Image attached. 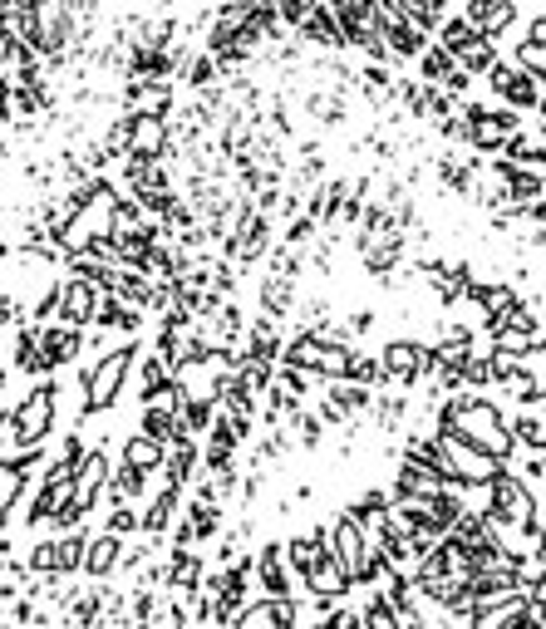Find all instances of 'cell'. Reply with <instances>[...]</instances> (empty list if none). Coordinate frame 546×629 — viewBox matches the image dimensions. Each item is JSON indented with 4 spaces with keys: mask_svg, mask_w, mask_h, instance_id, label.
I'll return each instance as SVG.
<instances>
[{
    "mask_svg": "<svg viewBox=\"0 0 546 629\" xmlns=\"http://www.w3.org/2000/svg\"><path fill=\"white\" fill-rule=\"evenodd\" d=\"M138 354H143V340H138V335H123L119 344H109V349L79 374V413H74L79 428L119 408L123 389H128V379H133Z\"/></svg>",
    "mask_w": 546,
    "mask_h": 629,
    "instance_id": "6da1fadb",
    "label": "cell"
},
{
    "mask_svg": "<svg viewBox=\"0 0 546 629\" xmlns=\"http://www.w3.org/2000/svg\"><path fill=\"white\" fill-rule=\"evenodd\" d=\"M55 423H60V379H55V374H35V384L15 403L20 443H25V448L50 443V438H55Z\"/></svg>",
    "mask_w": 546,
    "mask_h": 629,
    "instance_id": "7a4b0ae2",
    "label": "cell"
},
{
    "mask_svg": "<svg viewBox=\"0 0 546 629\" xmlns=\"http://www.w3.org/2000/svg\"><path fill=\"white\" fill-rule=\"evenodd\" d=\"M251 571H256V590H261V595H281V600H301L305 595V575L291 566L281 536L256 541V551H251Z\"/></svg>",
    "mask_w": 546,
    "mask_h": 629,
    "instance_id": "3957f363",
    "label": "cell"
},
{
    "mask_svg": "<svg viewBox=\"0 0 546 629\" xmlns=\"http://www.w3.org/2000/svg\"><path fill=\"white\" fill-rule=\"evenodd\" d=\"M492 487V507L487 512L497 516V521H507V526H532V521H542V507H537V487H527L517 472H507V467H497V477L487 482Z\"/></svg>",
    "mask_w": 546,
    "mask_h": 629,
    "instance_id": "277c9868",
    "label": "cell"
},
{
    "mask_svg": "<svg viewBox=\"0 0 546 629\" xmlns=\"http://www.w3.org/2000/svg\"><path fill=\"white\" fill-rule=\"evenodd\" d=\"M433 438H438V458H443V472H448V477H463V482H492V477H497L502 458L473 448V443L458 438V433H433Z\"/></svg>",
    "mask_w": 546,
    "mask_h": 629,
    "instance_id": "5b68a950",
    "label": "cell"
},
{
    "mask_svg": "<svg viewBox=\"0 0 546 629\" xmlns=\"http://www.w3.org/2000/svg\"><path fill=\"white\" fill-rule=\"evenodd\" d=\"M119 104L123 114H153V118H173L178 94L168 79H148V74H123L119 84Z\"/></svg>",
    "mask_w": 546,
    "mask_h": 629,
    "instance_id": "8992f818",
    "label": "cell"
},
{
    "mask_svg": "<svg viewBox=\"0 0 546 629\" xmlns=\"http://www.w3.org/2000/svg\"><path fill=\"white\" fill-rule=\"evenodd\" d=\"M379 364H384V379L399 384V389H414L424 379L428 364V344L414 340V335H394V340L379 344Z\"/></svg>",
    "mask_w": 546,
    "mask_h": 629,
    "instance_id": "52a82bcc",
    "label": "cell"
},
{
    "mask_svg": "<svg viewBox=\"0 0 546 629\" xmlns=\"http://www.w3.org/2000/svg\"><path fill=\"white\" fill-rule=\"evenodd\" d=\"M109 467H114V453H109V443H89L79 462H74V502L84 507V512H94L99 502H104V482H109Z\"/></svg>",
    "mask_w": 546,
    "mask_h": 629,
    "instance_id": "ba28073f",
    "label": "cell"
},
{
    "mask_svg": "<svg viewBox=\"0 0 546 629\" xmlns=\"http://www.w3.org/2000/svg\"><path fill=\"white\" fill-rule=\"evenodd\" d=\"M35 344H40V374H60V369H69L79 359L84 330L69 325V320H50V325H40Z\"/></svg>",
    "mask_w": 546,
    "mask_h": 629,
    "instance_id": "9c48e42d",
    "label": "cell"
},
{
    "mask_svg": "<svg viewBox=\"0 0 546 629\" xmlns=\"http://www.w3.org/2000/svg\"><path fill=\"white\" fill-rule=\"evenodd\" d=\"M458 5H463V20L483 40H507L522 20V5H512V0H458Z\"/></svg>",
    "mask_w": 546,
    "mask_h": 629,
    "instance_id": "30bf717a",
    "label": "cell"
},
{
    "mask_svg": "<svg viewBox=\"0 0 546 629\" xmlns=\"http://www.w3.org/2000/svg\"><path fill=\"white\" fill-rule=\"evenodd\" d=\"M123 153H143V158H178L168 118L128 114V148H123Z\"/></svg>",
    "mask_w": 546,
    "mask_h": 629,
    "instance_id": "8fae6325",
    "label": "cell"
},
{
    "mask_svg": "<svg viewBox=\"0 0 546 629\" xmlns=\"http://www.w3.org/2000/svg\"><path fill=\"white\" fill-rule=\"evenodd\" d=\"M232 625L242 629H291L296 625V600H281V595H251Z\"/></svg>",
    "mask_w": 546,
    "mask_h": 629,
    "instance_id": "7c38bea8",
    "label": "cell"
},
{
    "mask_svg": "<svg viewBox=\"0 0 546 629\" xmlns=\"http://www.w3.org/2000/svg\"><path fill=\"white\" fill-rule=\"evenodd\" d=\"M99 295L104 290L94 286V281H84V276H69L64 271L60 276V320H69V325H94V310H99Z\"/></svg>",
    "mask_w": 546,
    "mask_h": 629,
    "instance_id": "4fadbf2b",
    "label": "cell"
},
{
    "mask_svg": "<svg viewBox=\"0 0 546 629\" xmlns=\"http://www.w3.org/2000/svg\"><path fill=\"white\" fill-rule=\"evenodd\" d=\"M305 595H315V600H330V605H335V600H350V595H355V580H350V571H345V566L325 551V556L305 571Z\"/></svg>",
    "mask_w": 546,
    "mask_h": 629,
    "instance_id": "5bb4252c",
    "label": "cell"
},
{
    "mask_svg": "<svg viewBox=\"0 0 546 629\" xmlns=\"http://www.w3.org/2000/svg\"><path fill=\"white\" fill-rule=\"evenodd\" d=\"M433 177H438V187H448L453 197H473V187H478V158H468V153H458V148H443V153L433 158Z\"/></svg>",
    "mask_w": 546,
    "mask_h": 629,
    "instance_id": "9a60e30c",
    "label": "cell"
},
{
    "mask_svg": "<svg viewBox=\"0 0 546 629\" xmlns=\"http://www.w3.org/2000/svg\"><path fill=\"white\" fill-rule=\"evenodd\" d=\"M325 541H330V556H335V561L350 571V580H355V566H360V556H364V526L350 512H340L330 526H325Z\"/></svg>",
    "mask_w": 546,
    "mask_h": 629,
    "instance_id": "2e32d148",
    "label": "cell"
},
{
    "mask_svg": "<svg viewBox=\"0 0 546 629\" xmlns=\"http://www.w3.org/2000/svg\"><path fill=\"white\" fill-rule=\"evenodd\" d=\"M119 546H123V536H114V531H89L79 575L84 580H109V575L119 571Z\"/></svg>",
    "mask_w": 546,
    "mask_h": 629,
    "instance_id": "e0dca14e",
    "label": "cell"
},
{
    "mask_svg": "<svg viewBox=\"0 0 546 629\" xmlns=\"http://www.w3.org/2000/svg\"><path fill=\"white\" fill-rule=\"evenodd\" d=\"M202 575H207L202 551H197V546H173V551H168V575H163V590L187 595V590H197V585H202Z\"/></svg>",
    "mask_w": 546,
    "mask_h": 629,
    "instance_id": "ac0fdd59",
    "label": "cell"
},
{
    "mask_svg": "<svg viewBox=\"0 0 546 629\" xmlns=\"http://www.w3.org/2000/svg\"><path fill=\"white\" fill-rule=\"evenodd\" d=\"M492 177L507 187L512 202H527V197H546V172L527 168V163H512V158H497L492 163Z\"/></svg>",
    "mask_w": 546,
    "mask_h": 629,
    "instance_id": "d6986e66",
    "label": "cell"
},
{
    "mask_svg": "<svg viewBox=\"0 0 546 629\" xmlns=\"http://www.w3.org/2000/svg\"><path fill=\"white\" fill-rule=\"evenodd\" d=\"M133 374H138V384H133V379H128V384H133L138 403H153L158 394H163V389H168V384H173V364H168V359H163L158 349H153V354H138Z\"/></svg>",
    "mask_w": 546,
    "mask_h": 629,
    "instance_id": "ffe728a7",
    "label": "cell"
},
{
    "mask_svg": "<svg viewBox=\"0 0 546 629\" xmlns=\"http://www.w3.org/2000/svg\"><path fill=\"white\" fill-rule=\"evenodd\" d=\"M497 99H502V104H512L517 114H527V109H537V99H542V79H537L532 69L512 64V74H507V84L497 89Z\"/></svg>",
    "mask_w": 546,
    "mask_h": 629,
    "instance_id": "44dd1931",
    "label": "cell"
},
{
    "mask_svg": "<svg viewBox=\"0 0 546 629\" xmlns=\"http://www.w3.org/2000/svg\"><path fill=\"white\" fill-rule=\"evenodd\" d=\"M507 428H512L517 448H527V453H546V413L542 408H517V413L507 418Z\"/></svg>",
    "mask_w": 546,
    "mask_h": 629,
    "instance_id": "7402d4cb",
    "label": "cell"
},
{
    "mask_svg": "<svg viewBox=\"0 0 546 629\" xmlns=\"http://www.w3.org/2000/svg\"><path fill=\"white\" fill-rule=\"evenodd\" d=\"M119 462H128V467H158L163 462V443L138 428V433H128L119 443Z\"/></svg>",
    "mask_w": 546,
    "mask_h": 629,
    "instance_id": "603a6c76",
    "label": "cell"
},
{
    "mask_svg": "<svg viewBox=\"0 0 546 629\" xmlns=\"http://www.w3.org/2000/svg\"><path fill=\"white\" fill-rule=\"evenodd\" d=\"M433 40H438L443 50H453V59H458L468 45H478L483 35H478V30H473L463 15H443V20H438V30H433Z\"/></svg>",
    "mask_w": 546,
    "mask_h": 629,
    "instance_id": "cb8c5ba5",
    "label": "cell"
},
{
    "mask_svg": "<svg viewBox=\"0 0 546 629\" xmlns=\"http://www.w3.org/2000/svg\"><path fill=\"white\" fill-rule=\"evenodd\" d=\"M138 487H143V467L114 462L109 482H104V502H138Z\"/></svg>",
    "mask_w": 546,
    "mask_h": 629,
    "instance_id": "d4e9b609",
    "label": "cell"
},
{
    "mask_svg": "<svg viewBox=\"0 0 546 629\" xmlns=\"http://www.w3.org/2000/svg\"><path fill=\"white\" fill-rule=\"evenodd\" d=\"M35 335H40V325L25 320L20 335H15V349H10V369H20V374H40V344H35Z\"/></svg>",
    "mask_w": 546,
    "mask_h": 629,
    "instance_id": "484cf974",
    "label": "cell"
},
{
    "mask_svg": "<svg viewBox=\"0 0 546 629\" xmlns=\"http://www.w3.org/2000/svg\"><path fill=\"white\" fill-rule=\"evenodd\" d=\"M25 502V472L10 458H0V526L10 521V512Z\"/></svg>",
    "mask_w": 546,
    "mask_h": 629,
    "instance_id": "4316f807",
    "label": "cell"
},
{
    "mask_svg": "<svg viewBox=\"0 0 546 629\" xmlns=\"http://www.w3.org/2000/svg\"><path fill=\"white\" fill-rule=\"evenodd\" d=\"M291 433H296V448H305V453H320L330 428L320 423V413H315V408H305V403H301V413L291 418Z\"/></svg>",
    "mask_w": 546,
    "mask_h": 629,
    "instance_id": "83f0119b",
    "label": "cell"
},
{
    "mask_svg": "<svg viewBox=\"0 0 546 629\" xmlns=\"http://www.w3.org/2000/svg\"><path fill=\"white\" fill-rule=\"evenodd\" d=\"M458 59H453V50H443L438 40H428L424 50H419V79H428V84H443V74L453 69Z\"/></svg>",
    "mask_w": 546,
    "mask_h": 629,
    "instance_id": "f1b7e54d",
    "label": "cell"
},
{
    "mask_svg": "<svg viewBox=\"0 0 546 629\" xmlns=\"http://www.w3.org/2000/svg\"><path fill=\"white\" fill-rule=\"evenodd\" d=\"M104 531H114V536H133V531H143V507H138V502H109V521H104Z\"/></svg>",
    "mask_w": 546,
    "mask_h": 629,
    "instance_id": "f546056e",
    "label": "cell"
},
{
    "mask_svg": "<svg viewBox=\"0 0 546 629\" xmlns=\"http://www.w3.org/2000/svg\"><path fill=\"white\" fill-rule=\"evenodd\" d=\"M345 379H360V384H369V389H384V384H389V379H384L379 354H364V349L350 354V374H345Z\"/></svg>",
    "mask_w": 546,
    "mask_h": 629,
    "instance_id": "4dcf8cb0",
    "label": "cell"
},
{
    "mask_svg": "<svg viewBox=\"0 0 546 629\" xmlns=\"http://www.w3.org/2000/svg\"><path fill=\"white\" fill-rule=\"evenodd\" d=\"M320 236V222L310 217V212H296V217H286V236H281V246H291V251H305L310 241Z\"/></svg>",
    "mask_w": 546,
    "mask_h": 629,
    "instance_id": "1f68e13d",
    "label": "cell"
},
{
    "mask_svg": "<svg viewBox=\"0 0 546 629\" xmlns=\"http://www.w3.org/2000/svg\"><path fill=\"white\" fill-rule=\"evenodd\" d=\"M345 512L355 516V521H369V516H384L389 512V487H364L360 497L345 507Z\"/></svg>",
    "mask_w": 546,
    "mask_h": 629,
    "instance_id": "d6a6232c",
    "label": "cell"
},
{
    "mask_svg": "<svg viewBox=\"0 0 546 629\" xmlns=\"http://www.w3.org/2000/svg\"><path fill=\"white\" fill-rule=\"evenodd\" d=\"M487 384H497V374H492V359L473 349V354L463 359V389H487Z\"/></svg>",
    "mask_w": 546,
    "mask_h": 629,
    "instance_id": "836d02e7",
    "label": "cell"
},
{
    "mask_svg": "<svg viewBox=\"0 0 546 629\" xmlns=\"http://www.w3.org/2000/svg\"><path fill=\"white\" fill-rule=\"evenodd\" d=\"M497 59V40H478V45H468L463 55H458V64L473 74V79H483V69Z\"/></svg>",
    "mask_w": 546,
    "mask_h": 629,
    "instance_id": "e575fe53",
    "label": "cell"
},
{
    "mask_svg": "<svg viewBox=\"0 0 546 629\" xmlns=\"http://www.w3.org/2000/svg\"><path fill=\"white\" fill-rule=\"evenodd\" d=\"M25 320V300L15 290H0V330H15Z\"/></svg>",
    "mask_w": 546,
    "mask_h": 629,
    "instance_id": "d590c367",
    "label": "cell"
},
{
    "mask_svg": "<svg viewBox=\"0 0 546 629\" xmlns=\"http://www.w3.org/2000/svg\"><path fill=\"white\" fill-rule=\"evenodd\" d=\"M443 89H448V94H453V99H458V104H463V99H468V94H473V74H468V69H463V64H453V69H448V74H443Z\"/></svg>",
    "mask_w": 546,
    "mask_h": 629,
    "instance_id": "8d00e7d4",
    "label": "cell"
},
{
    "mask_svg": "<svg viewBox=\"0 0 546 629\" xmlns=\"http://www.w3.org/2000/svg\"><path fill=\"white\" fill-rule=\"evenodd\" d=\"M345 325H350V335H355V340H364V335H374V325H379V320H374V310H350V315H345Z\"/></svg>",
    "mask_w": 546,
    "mask_h": 629,
    "instance_id": "74e56055",
    "label": "cell"
},
{
    "mask_svg": "<svg viewBox=\"0 0 546 629\" xmlns=\"http://www.w3.org/2000/svg\"><path fill=\"white\" fill-rule=\"evenodd\" d=\"M527 610H532V625H537V629H546V580H542V585H532V590H527Z\"/></svg>",
    "mask_w": 546,
    "mask_h": 629,
    "instance_id": "f35d334b",
    "label": "cell"
},
{
    "mask_svg": "<svg viewBox=\"0 0 546 629\" xmlns=\"http://www.w3.org/2000/svg\"><path fill=\"white\" fill-rule=\"evenodd\" d=\"M5 384H10V364H0V389H5Z\"/></svg>",
    "mask_w": 546,
    "mask_h": 629,
    "instance_id": "ab89813d",
    "label": "cell"
},
{
    "mask_svg": "<svg viewBox=\"0 0 546 629\" xmlns=\"http://www.w3.org/2000/svg\"><path fill=\"white\" fill-rule=\"evenodd\" d=\"M537 114H542V123H546V89H542V99H537Z\"/></svg>",
    "mask_w": 546,
    "mask_h": 629,
    "instance_id": "60d3db41",
    "label": "cell"
}]
</instances>
